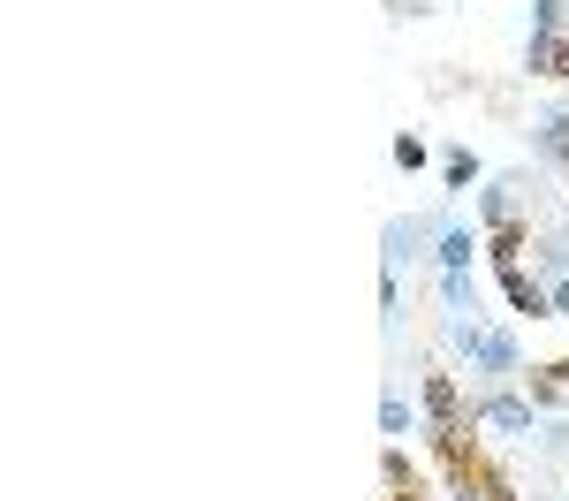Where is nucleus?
<instances>
[{"instance_id": "1", "label": "nucleus", "mask_w": 569, "mask_h": 501, "mask_svg": "<svg viewBox=\"0 0 569 501\" xmlns=\"http://www.w3.org/2000/svg\"><path fill=\"white\" fill-rule=\"evenodd\" d=\"M448 342H456V358L471 364L486 388H501V380H517V372H525V342H517L509 327H486L479 312L448 319Z\"/></svg>"}, {"instance_id": "2", "label": "nucleus", "mask_w": 569, "mask_h": 501, "mask_svg": "<svg viewBox=\"0 0 569 501\" xmlns=\"http://www.w3.org/2000/svg\"><path fill=\"white\" fill-rule=\"evenodd\" d=\"M479 228L501 236V228H531V168H509L479 190Z\"/></svg>"}, {"instance_id": "3", "label": "nucleus", "mask_w": 569, "mask_h": 501, "mask_svg": "<svg viewBox=\"0 0 569 501\" xmlns=\"http://www.w3.org/2000/svg\"><path fill=\"white\" fill-rule=\"evenodd\" d=\"M471 425H493L501 441H531L539 433V403L531 395H509V388H486L479 403H471Z\"/></svg>"}, {"instance_id": "4", "label": "nucleus", "mask_w": 569, "mask_h": 501, "mask_svg": "<svg viewBox=\"0 0 569 501\" xmlns=\"http://www.w3.org/2000/svg\"><path fill=\"white\" fill-rule=\"evenodd\" d=\"M479 251H486V228H463L448 221L433 243V273H479Z\"/></svg>"}, {"instance_id": "5", "label": "nucleus", "mask_w": 569, "mask_h": 501, "mask_svg": "<svg viewBox=\"0 0 569 501\" xmlns=\"http://www.w3.org/2000/svg\"><path fill=\"white\" fill-rule=\"evenodd\" d=\"M448 501H525V494H517L501 471H486L479 455H471V463H456V471H448Z\"/></svg>"}, {"instance_id": "6", "label": "nucleus", "mask_w": 569, "mask_h": 501, "mask_svg": "<svg viewBox=\"0 0 569 501\" xmlns=\"http://www.w3.org/2000/svg\"><path fill=\"white\" fill-rule=\"evenodd\" d=\"M501 297H509V312H525V319H555V297H547V281L531 267H501Z\"/></svg>"}, {"instance_id": "7", "label": "nucleus", "mask_w": 569, "mask_h": 501, "mask_svg": "<svg viewBox=\"0 0 569 501\" xmlns=\"http://www.w3.org/2000/svg\"><path fill=\"white\" fill-rule=\"evenodd\" d=\"M531 273H547V281H562V273H569V221L531 228Z\"/></svg>"}, {"instance_id": "8", "label": "nucleus", "mask_w": 569, "mask_h": 501, "mask_svg": "<svg viewBox=\"0 0 569 501\" xmlns=\"http://www.w3.org/2000/svg\"><path fill=\"white\" fill-rule=\"evenodd\" d=\"M525 69L531 77H569V31H531L525 39Z\"/></svg>"}, {"instance_id": "9", "label": "nucleus", "mask_w": 569, "mask_h": 501, "mask_svg": "<svg viewBox=\"0 0 569 501\" xmlns=\"http://www.w3.org/2000/svg\"><path fill=\"white\" fill-rule=\"evenodd\" d=\"M380 433H388L395 449H402L410 433H426V418H410V395H402V388H388V395H380Z\"/></svg>"}, {"instance_id": "10", "label": "nucleus", "mask_w": 569, "mask_h": 501, "mask_svg": "<svg viewBox=\"0 0 569 501\" xmlns=\"http://www.w3.org/2000/svg\"><path fill=\"white\" fill-rule=\"evenodd\" d=\"M471 182H479V152H463V144H448V152H440V190H448V198H463Z\"/></svg>"}, {"instance_id": "11", "label": "nucleus", "mask_w": 569, "mask_h": 501, "mask_svg": "<svg viewBox=\"0 0 569 501\" xmlns=\"http://www.w3.org/2000/svg\"><path fill=\"white\" fill-rule=\"evenodd\" d=\"M440 312L448 319L479 312V273H440Z\"/></svg>"}, {"instance_id": "12", "label": "nucleus", "mask_w": 569, "mask_h": 501, "mask_svg": "<svg viewBox=\"0 0 569 501\" xmlns=\"http://www.w3.org/2000/svg\"><path fill=\"white\" fill-rule=\"evenodd\" d=\"M426 160H433V152H426V137H418V130H402V137H395V168H402V176H418Z\"/></svg>"}, {"instance_id": "13", "label": "nucleus", "mask_w": 569, "mask_h": 501, "mask_svg": "<svg viewBox=\"0 0 569 501\" xmlns=\"http://www.w3.org/2000/svg\"><path fill=\"white\" fill-rule=\"evenodd\" d=\"M531 31H569V0H531Z\"/></svg>"}, {"instance_id": "14", "label": "nucleus", "mask_w": 569, "mask_h": 501, "mask_svg": "<svg viewBox=\"0 0 569 501\" xmlns=\"http://www.w3.org/2000/svg\"><path fill=\"white\" fill-rule=\"evenodd\" d=\"M547 297H555V319H569V273H562V281H547Z\"/></svg>"}]
</instances>
